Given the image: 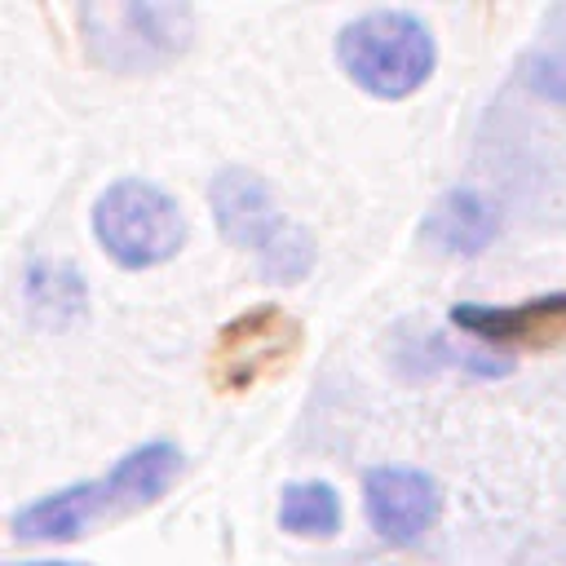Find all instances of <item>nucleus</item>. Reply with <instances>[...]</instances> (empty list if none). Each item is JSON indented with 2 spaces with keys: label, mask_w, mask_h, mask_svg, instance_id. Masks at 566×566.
<instances>
[{
  "label": "nucleus",
  "mask_w": 566,
  "mask_h": 566,
  "mask_svg": "<svg viewBox=\"0 0 566 566\" xmlns=\"http://www.w3.org/2000/svg\"><path fill=\"white\" fill-rule=\"evenodd\" d=\"M336 57L363 93L394 102V97L416 93L433 75L438 49H433L429 27L416 13L376 9V13H363L349 27H340Z\"/></svg>",
  "instance_id": "nucleus-1"
},
{
  "label": "nucleus",
  "mask_w": 566,
  "mask_h": 566,
  "mask_svg": "<svg viewBox=\"0 0 566 566\" xmlns=\"http://www.w3.org/2000/svg\"><path fill=\"white\" fill-rule=\"evenodd\" d=\"M208 199H212V217H217L221 234L239 248H252L261 270L274 283H292V279L310 274V265H314L310 234L301 226L283 221V212L274 208V199L256 172H243V168L217 172Z\"/></svg>",
  "instance_id": "nucleus-2"
},
{
  "label": "nucleus",
  "mask_w": 566,
  "mask_h": 566,
  "mask_svg": "<svg viewBox=\"0 0 566 566\" xmlns=\"http://www.w3.org/2000/svg\"><path fill=\"white\" fill-rule=\"evenodd\" d=\"M93 234L124 270H150L168 261L186 239V217L172 195L142 177H124L93 203Z\"/></svg>",
  "instance_id": "nucleus-3"
},
{
  "label": "nucleus",
  "mask_w": 566,
  "mask_h": 566,
  "mask_svg": "<svg viewBox=\"0 0 566 566\" xmlns=\"http://www.w3.org/2000/svg\"><path fill=\"white\" fill-rule=\"evenodd\" d=\"M190 9L186 4H80V27L88 53L115 71H142L168 62L190 40Z\"/></svg>",
  "instance_id": "nucleus-4"
},
{
  "label": "nucleus",
  "mask_w": 566,
  "mask_h": 566,
  "mask_svg": "<svg viewBox=\"0 0 566 566\" xmlns=\"http://www.w3.org/2000/svg\"><path fill=\"white\" fill-rule=\"evenodd\" d=\"M363 509H367L371 531L385 544L407 548L438 522L442 495H438V482L424 469L380 464L363 478Z\"/></svg>",
  "instance_id": "nucleus-5"
},
{
  "label": "nucleus",
  "mask_w": 566,
  "mask_h": 566,
  "mask_svg": "<svg viewBox=\"0 0 566 566\" xmlns=\"http://www.w3.org/2000/svg\"><path fill=\"white\" fill-rule=\"evenodd\" d=\"M495 230H500V212L473 186L447 190L420 226L424 243H433L438 252H451V256H478L495 239Z\"/></svg>",
  "instance_id": "nucleus-6"
},
{
  "label": "nucleus",
  "mask_w": 566,
  "mask_h": 566,
  "mask_svg": "<svg viewBox=\"0 0 566 566\" xmlns=\"http://www.w3.org/2000/svg\"><path fill=\"white\" fill-rule=\"evenodd\" d=\"M102 513H106L102 482H75L66 491H53V495L18 509L13 513V539H22V544H31V539L62 544V539L84 535V526Z\"/></svg>",
  "instance_id": "nucleus-7"
},
{
  "label": "nucleus",
  "mask_w": 566,
  "mask_h": 566,
  "mask_svg": "<svg viewBox=\"0 0 566 566\" xmlns=\"http://www.w3.org/2000/svg\"><path fill=\"white\" fill-rule=\"evenodd\" d=\"M177 469H181V451L172 442H146V447L128 451L106 478H97L102 495H106V513L159 500L164 486L177 478Z\"/></svg>",
  "instance_id": "nucleus-8"
},
{
  "label": "nucleus",
  "mask_w": 566,
  "mask_h": 566,
  "mask_svg": "<svg viewBox=\"0 0 566 566\" xmlns=\"http://www.w3.org/2000/svg\"><path fill=\"white\" fill-rule=\"evenodd\" d=\"M22 296H27L31 318L44 327H66V323L84 318V279L71 265H53V261L27 265Z\"/></svg>",
  "instance_id": "nucleus-9"
},
{
  "label": "nucleus",
  "mask_w": 566,
  "mask_h": 566,
  "mask_svg": "<svg viewBox=\"0 0 566 566\" xmlns=\"http://www.w3.org/2000/svg\"><path fill=\"white\" fill-rule=\"evenodd\" d=\"M279 526L301 539H327L340 526V495L318 478L287 482L279 495Z\"/></svg>",
  "instance_id": "nucleus-10"
},
{
  "label": "nucleus",
  "mask_w": 566,
  "mask_h": 566,
  "mask_svg": "<svg viewBox=\"0 0 566 566\" xmlns=\"http://www.w3.org/2000/svg\"><path fill=\"white\" fill-rule=\"evenodd\" d=\"M526 80L544 93V97H557L566 102V53H539L526 71Z\"/></svg>",
  "instance_id": "nucleus-11"
},
{
  "label": "nucleus",
  "mask_w": 566,
  "mask_h": 566,
  "mask_svg": "<svg viewBox=\"0 0 566 566\" xmlns=\"http://www.w3.org/2000/svg\"><path fill=\"white\" fill-rule=\"evenodd\" d=\"M13 566H80V562H13Z\"/></svg>",
  "instance_id": "nucleus-12"
}]
</instances>
